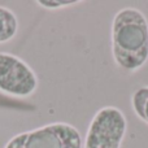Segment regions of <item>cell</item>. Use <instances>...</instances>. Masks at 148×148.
I'll use <instances>...</instances> for the list:
<instances>
[{
	"label": "cell",
	"mask_w": 148,
	"mask_h": 148,
	"mask_svg": "<svg viewBox=\"0 0 148 148\" xmlns=\"http://www.w3.org/2000/svg\"><path fill=\"white\" fill-rule=\"evenodd\" d=\"M126 129V117L118 108H101L90 122L84 148H121Z\"/></svg>",
	"instance_id": "obj_3"
},
{
	"label": "cell",
	"mask_w": 148,
	"mask_h": 148,
	"mask_svg": "<svg viewBox=\"0 0 148 148\" xmlns=\"http://www.w3.org/2000/svg\"><path fill=\"white\" fill-rule=\"evenodd\" d=\"M131 107L135 114L148 125V87H140L131 96Z\"/></svg>",
	"instance_id": "obj_6"
},
{
	"label": "cell",
	"mask_w": 148,
	"mask_h": 148,
	"mask_svg": "<svg viewBox=\"0 0 148 148\" xmlns=\"http://www.w3.org/2000/svg\"><path fill=\"white\" fill-rule=\"evenodd\" d=\"M4 148H82V136L70 123L53 122L17 134Z\"/></svg>",
	"instance_id": "obj_2"
},
{
	"label": "cell",
	"mask_w": 148,
	"mask_h": 148,
	"mask_svg": "<svg viewBox=\"0 0 148 148\" xmlns=\"http://www.w3.org/2000/svg\"><path fill=\"white\" fill-rule=\"evenodd\" d=\"M18 31V20L12 9L0 5V43L9 42Z\"/></svg>",
	"instance_id": "obj_5"
},
{
	"label": "cell",
	"mask_w": 148,
	"mask_h": 148,
	"mask_svg": "<svg viewBox=\"0 0 148 148\" xmlns=\"http://www.w3.org/2000/svg\"><path fill=\"white\" fill-rule=\"evenodd\" d=\"M38 77L20 57L0 52V90L10 96L27 97L38 88Z\"/></svg>",
	"instance_id": "obj_4"
},
{
	"label": "cell",
	"mask_w": 148,
	"mask_h": 148,
	"mask_svg": "<svg viewBox=\"0 0 148 148\" xmlns=\"http://www.w3.org/2000/svg\"><path fill=\"white\" fill-rule=\"evenodd\" d=\"M112 53L123 70L135 72L148 61V21L133 7L118 10L112 21Z\"/></svg>",
	"instance_id": "obj_1"
},
{
	"label": "cell",
	"mask_w": 148,
	"mask_h": 148,
	"mask_svg": "<svg viewBox=\"0 0 148 148\" xmlns=\"http://www.w3.org/2000/svg\"><path fill=\"white\" fill-rule=\"evenodd\" d=\"M36 3L46 9H60V8L79 4L81 0H38Z\"/></svg>",
	"instance_id": "obj_7"
}]
</instances>
